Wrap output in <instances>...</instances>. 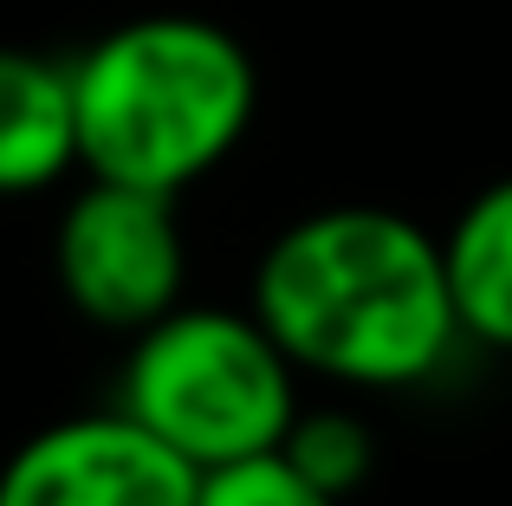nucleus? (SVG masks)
<instances>
[{"label": "nucleus", "instance_id": "f257e3e1", "mask_svg": "<svg viewBox=\"0 0 512 506\" xmlns=\"http://www.w3.org/2000/svg\"><path fill=\"white\" fill-rule=\"evenodd\" d=\"M253 318L292 370L363 390L435 377L461 338L441 241L396 208H318L292 221L260 253Z\"/></svg>", "mask_w": 512, "mask_h": 506}, {"label": "nucleus", "instance_id": "f03ea898", "mask_svg": "<svg viewBox=\"0 0 512 506\" xmlns=\"http://www.w3.org/2000/svg\"><path fill=\"white\" fill-rule=\"evenodd\" d=\"M253 98L260 78L227 26L195 13L124 20L72 59L78 169L182 195L234 156L253 124Z\"/></svg>", "mask_w": 512, "mask_h": 506}, {"label": "nucleus", "instance_id": "7ed1b4c3", "mask_svg": "<svg viewBox=\"0 0 512 506\" xmlns=\"http://www.w3.org/2000/svg\"><path fill=\"white\" fill-rule=\"evenodd\" d=\"M117 409L195 474H214L253 455H279L299 416V390L292 357L253 312L169 305L163 318L130 331Z\"/></svg>", "mask_w": 512, "mask_h": 506}, {"label": "nucleus", "instance_id": "20e7f679", "mask_svg": "<svg viewBox=\"0 0 512 506\" xmlns=\"http://www.w3.org/2000/svg\"><path fill=\"white\" fill-rule=\"evenodd\" d=\"M52 266H59V292L91 325L143 331L169 305H182L188 247L175 228V195L91 176L59 215Z\"/></svg>", "mask_w": 512, "mask_h": 506}, {"label": "nucleus", "instance_id": "39448f33", "mask_svg": "<svg viewBox=\"0 0 512 506\" xmlns=\"http://www.w3.org/2000/svg\"><path fill=\"white\" fill-rule=\"evenodd\" d=\"M201 474L124 409L65 416L0 468V506H195Z\"/></svg>", "mask_w": 512, "mask_h": 506}, {"label": "nucleus", "instance_id": "423d86ee", "mask_svg": "<svg viewBox=\"0 0 512 506\" xmlns=\"http://www.w3.org/2000/svg\"><path fill=\"white\" fill-rule=\"evenodd\" d=\"M78 169L72 65L0 46V195H39Z\"/></svg>", "mask_w": 512, "mask_h": 506}, {"label": "nucleus", "instance_id": "0eeeda50", "mask_svg": "<svg viewBox=\"0 0 512 506\" xmlns=\"http://www.w3.org/2000/svg\"><path fill=\"white\" fill-rule=\"evenodd\" d=\"M441 273H448L461 338L512 351V176L487 182L454 215L448 241H441Z\"/></svg>", "mask_w": 512, "mask_h": 506}, {"label": "nucleus", "instance_id": "6e6552de", "mask_svg": "<svg viewBox=\"0 0 512 506\" xmlns=\"http://www.w3.org/2000/svg\"><path fill=\"white\" fill-rule=\"evenodd\" d=\"M279 455L331 500H350L376 468V442L350 409H312V416L299 409L292 429H286V442H279Z\"/></svg>", "mask_w": 512, "mask_h": 506}, {"label": "nucleus", "instance_id": "1a4fd4ad", "mask_svg": "<svg viewBox=\"0 0 512 506\" xmlns=\"http://www.w3.org/2000/svg\"><path fill=\"white\" fill-rule=\"evenodd\" d=\"M195 506H344V500L318 494L286 455H253V461H234V468L201 474Z\"/></svg>", "mask_w": 512, "mask_h": 506}]
</instances>
